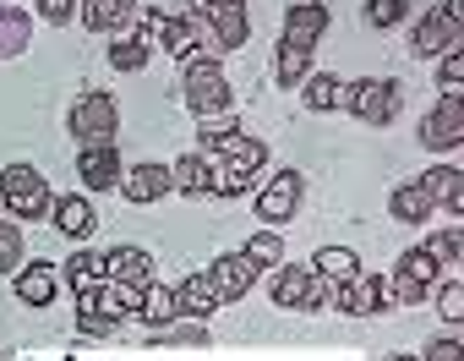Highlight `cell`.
<instances>
[{
  "label": "cell",
  "instance_id": "obj_23",
  "mask_svg": "<svg viewBox=\"0 0 464 361\" xmlns=\"http://www.w3.org/2000/svg\"><path fill=\"white\" fill-rule=\"evenodd\" d=\"M28 50H34V12L6 0V6H0V61H17Z\"/></svg>",
  "mask_w": 464,
  "mask_h": 361
},
{
  "label": "cell",
  "instance_id": "obj_15",
  "mask_svg": "<svg viewBox=\"0 0 464 361\" xmlns=\"http://www.w3.org/2000/svg\"><path fill=\"white\" fill-rule=\"evenodd\" d=\"M137 0H77V23L88 28V34H104V39H115V34H126L131 23H137Z\"/></svg>",
  "mask_w": 464,
  "mask_h": 361
},
{
  "label": "cell",
  "instance_id": "obj_42",
  "mask_svg": "<svg viewBox=\"0 0 464 361\" xmlns=\"http://www.w3.org/2000/svg\"><path fill=\"white\" fill-rule=\"evenodd\" d=\"M420 361H464V345H459L453 334H442V339H431V345H426V356H420Z\"/></svg>",
  "mask_w": 464,
  "mask_h": 361
},
{
  "label": "cell",
  "instance_id": "obj_40",
  "mask_svg": "<svg viewBox=\"0 0 464 361\" xmlns=\"http://www.w3.org/2000/svg\"><path fill=\"white\" fill-rule=\"evenodd\" d=\"M437 88H464V44L437 55Z\"/></svg>",
  "mask_w": 464,
  "mask_h": 361
},
{
  "label": "cell",
  "instance_id": "obj_46",
  "mask_svg": "<svg viewBox=\"0 0 464 361\" xmlns=\"http://www.w3.org/2000/svg\"><path fill=\"white\" fill-rule=\"evenodd\" d=\"M0 6H6V0H0Z\"/></svg>",
  "mask_w": 464,
  "mask_h": 361
},
{
  "label": "cell",
  "instance_id": "obj_25",
  "mask_svg": "<svg viewBox=\"0 0 464 361\" xmlns=\"http://www.w3.org/2000/svg\"><path fill=\"white\" fill-rule=\"evenodd\" d=\"M312 77V44H295V39H279V50H274V83L279 88H301Z\"/></svg>",
  "mask_w": 464,
  "mask_h": 361
},
{
  "label": "cell",
  "instance_id": "obj_18",
  "mask_svg": "<svg viewBox=\"0 0 464 361\" xmlns=\"http://www.w3.org/2000/svg\"><path fill=\"white\" fill-rule=\"evenodd\" d=\"M420 192L431 198V209L464 220V170H459V164H431V170L420 175Z\"/></svg>",
  "mask_w": 464,
  "mask_h": 361
},
{
  "label": "cell",
  "instance_id": "obj_17",
  "mask_svg": "<svg viewBox=\"0 0 464 361\" xmlns=\"http://www.w3.org/2000/svg\"><path fill=\"white\" fill-rule=\"evenodd\" d=\"M312 268L306 263H279V268H268V296H274V307L279 312H306V296H312Z\"/></svg>",
  "mask_w": 464,
  "mask_h": 361
},
{
  "label": "cell",
  "instance_id": "obj_24",
  "mask_svg": "<svg viewBox=\"0 0 464 361\" xmlns=\"http://www.w3.org/2000/svg\"><path fill=\"white\" fill-rule=\"evenodd\" d=\"M295 93H301V104H306L312 115H334V110H344V77H339V72H312Z\"/></svg>",
  "mask_w": 464,
  "mask_h": 361
},
{
  "label": "cell",
  "instance_id": "obj_26",
  "mask_svg": "<svg viewBox=\"0 0 464 361\" xmlns=\"http://www.w3.org/2000/svg\"><path fill=\"white\" fill-rule=\"evenodd\" d=\"M388 214H393L399 225H426L437 209H431V198L420 192V180H399V187L388 192Z\"/></svg>",
  "mask_w": 464,
  "mask_h": 361
},
{
  "label": "cell",
  "instance_id": "obj_29",
  "mask_svg": "<svg viewBox=\"0 0 464 361\" xmlns=\"http://www.w3.org/2000/svg\"><path fill=\"white\" fill-rule=\"evenodd\" d=\"M137 317L148 323V334L153 328H164V323H175L180 317V307H175V285H142V307H137Z\"/></svg>",
  "mask_w": 464,
  "mask_h": 361
},
{
  "label": "cell",
  "instance_id": "obj_10",
  "mask_svg": "<svg viewBox=\"0 0 464 361\" xmlns=\"http://www.w3.org/2000/svg\"><path fill=\"white\" fill-rule=\"evenodd\" d=\"M197 17H202V28H208V39H213L218 55L241 50V44L252 39V12H246V0H218V6H208V12H197Z\"/></svg>",
  "mask_w": 464,
  "mask_h": 361
},
{
  "label": "cell",
  "instance_id": "obj_27",
  "mask_svg": "<svg viewBox=\"0 0 464 361\" xmlns=\"http://www.w3.org/2000/svg\"><path fill=\"white\" fill-rule=\"evenodd\" d=\"M218 164H236V170H246V175H257V170L268 164V142H263V137H252V132L241 126L236 137H229V142L218 148Z\"/></svg>",
  "mask_w": 464,
  "mask_h": 361
},
{
  "label": "cell",
  "instance_id": "obj_43",
  "mask_svg": "<svg viewBox=\"0 0 464 361\" xmlns=\"http://www.w3.org/2000/svg\"><path fill=\"white\" fill-rule=\"evenodd\" d=\"M334 290H339V285L317 274V279H312V296H306V312H328V307H334Z\"/></svg>",
  "mask_w": 464,
  "mask_h": 361
},
{
  "label": "cell",
  "instance_id": "obj_22",
  "mask_svg": "<svg viewBox=\"0 0 464 361\" xmlns=\"http://www.w3.org/2000/svg\"><path fill=\"white\" fill-rule=\"evenodd\" d=\"M175 307H180V317H197V323H208L224 301H218V290H213V279H208V268H197V274H186L180 285H175Z\"/></svg>",
  "mask_w": 464,
  "mask_h": 361
},
{
  "label": "cell",
  "instance_id": "obj_31",
  "mask_svg": "<svg viewBox=\"0 0 464 361\" xmlns=\"http://www.w3.org/2000/svg\"><path fill=\"white\" fill-rule=\"evenodd\" d=\"M236 132H241V121L229 115V110H224V115H202V121H197V142H202L197 153H202V159H218V148L236 137Z\"/></svg>",
  "mask_w": 464,
  "mask_h": 361
},
{
  "label": "cell",
  "instance_id": "obj_38",
  "mask_svg": "<svg viewBox=\"0 0 464 361\" xmlns=\"http://www.w3.org/2000/svg\"><path fill=\"white\" fill-rule=\"evenodd\" d=\"M153 339H159V345H208V323H197V317H175V323L153 328Z\"/></svg>",
  "mask_w": 464,
  "mask_h": 361
},
{
  "label": "cell",
  "instance_id": "obj_34",
  "mask_svg": "<svg viewBox=\"0 0 464 361\" xmlns=\"http://www.w3.org/2000/svg\"><path fill=\"white\" fill-rule=\"evenodd\" d=\"M28 263V236L17 220H0V274H17Z\"/></svg>",
  "mask_w": 464,
  "mask_h": 361
},
{
  "label": "cell",
  "instance_id": "obj_9",
  "mask_svg": "<svg viewBox=\"0 0 464 361\" xmlns=\"http://www.w3.org/2000/svg\"><path fill=\"white\" fill-rule=\"evenodd\" d=\"M388 307H393L388 301V274H372V268H361L355 279H344L334 290V312H344V317H377Z\"/></svg>",
  "mask_w": 464,
  "mask_h": 361
},
{
  "label": "cell",
  "instance_id": "obj_28",
  "mask_svg": "<svg viewBox=\"0 0 464 361\" xmlns=\"http://www.w3.org/2000/svg\"><path fill=\"white\" fill-rule=\"evenodd\" d=\"M61 285H72V296H82V290L104 285V258H99V252H88V247H77V252L61 263Z\"/></svg>",
  "mask_w": 464,
  "mask_h": 361
},
{
  "label": "cell",
  "instance_id": "obj_7",
  "mask_svg": "<svg viewBox=\"0 0 464 361\" xmlns=\"http://www.w3.org/2000/svg\"><path fill=\"white\" fill-rule=\"evenodd\" d=\"M301 198H306V175H301V170H274L263 187H257L252 209H257V220H263L268 230H279V225H290V220L301 214Z\"/></svg>",
  "mask_w": 464,
  "mask_h": 361
},
{
  "label": "cell",
  "instance_id": "obj_1",
  "mask_svg": "<svg viewBox=\"0 0 464 361\" xmlns=\"http://www.w3.org/2000/svg\"><path fill=\"white\" fill-rule=\"evenodd\" d=\"M66 132L77 137V148H115L121 142V104L104 88H82L66 110Z\"/></svg>",
  "mask_w": 464,
  "mask_h": 361
},
{
  "label": "cell",
  "instance_id": "obj_2",
  "mask_svg": "<svg viewBox=\"0 0 464 361\" xmlns=\"http://www.w3.org/2000/svg\"><path fill=\"white\" fill-rule=\"evenodd\" d=\"M0 203H6V220L39 225V220H50L55 192H50V180L34 164H6V170H0Z\"/></svg>",
  "mask_w": 464,
  "mask_h": 361
},
{
  "label": "cell",
  "instance_id": "obj_39",
  "mask_svg": "<svg viewBox=\"0 0 464 361\" xmlns=\"http://www.w3.org/2000/svg\"><path fill=\"white\" fill-rule=\"evenodd\" d=\"M431 301H437V317L442 323H464V285L459 279H437Z\"/></svg>",
  "mask_w": 464,
  "mask_h": 361
},
{
  "label": "cell",
  "instance_id": "obj_12",
  "mask_svg": "<svg viewBox=\"0 0 464 361\" xmlns=\"http://www.w3.org/2000/svg\"><path fill=\"white\" fill-rule=\"evenodd\" d=\"M208 279H213L218 301H241V296H252V285L263 279V268H257L246 252H224V258L208 263Z\"/></svg>",
  "mask_w": 464,
  "mask_h": 361
},
{
  "label": "cell",
  "instance_id": "obj_21",
  "mask_svg": "<svg viewBox=\"0 0 464 361\" xmlns=\"http://www.w3.org/2000/svg\"><path fill=\"white\" fill-rule=\"evenodd\" d=\"M99 258H104V279H115V285H153L159 279L153 252H142V247H110Z\"/></svg>",
  "mask_w": 464,
  "mask_h": 361
},
{
  "label": "cell",
  "instance_id": "obj_3",
  "mask_svg": "<svg viewBox=\"0 0 464 361\" xmlns=\"http://www.w3.org/2000/svg\"><path fill=\"white\" fill-rule=\"evenodd\" d=\"M415 137H420V148H431V153L464 148V88H437V104L420 115Z\"/></svg>",
  "mask_w": 464,
  "mask_h": 361
},
{
  "label": "cell",
  "instance_id": "obj_20",
  "mask_svg": "<svg viewBox=\"0 0 464 361\" xmlns=\"http://www.w3.org/2000/svg\"><path fill=\"white\" fill-rule=\"evenodd\" d=\"M328 6H323V0H290V6H285V34L279 39H295V44H317L323 34H328Z\"/></svg>",
  "mask_w": 464,
  "mask_h": 361
},
{
  "label": "cell",
  "instance_id": "obj_13",
  "mask_svg": "<svg viewBox=\"0 0 464 361\" xmlns=\"http://www.w3.org/2000/svg\"><path fill=\"white\" fill-rule=\"evenodd\" d=\"M121 175H126L121 142H115V148H77V180H82L88 198H93V192H115Z\"/></svg>",
  "mask_w": 464,
  "mask_h": 361
},
{
  "label": "cell",
  "instance_id": "obj_5",
  "mask_svg": "<svg viewBox=\"0 0 464 361\" xmlns=\"http://www.w3.org/2000/svg\"><path fill=\"white\" fill-rule=\"evenodd\" d=\"M399 104H404L399 77H355V83H344V110L355 121H366V126H388L399 115Z\"/></svg>",
  "mask_w": 464,
  "mask_h": 361
},
{
  "label": "cell",
  "instance_id": "obj_14",
  "mask_svg": "<svg viewBox=\"0 0 464 361\" xmlns=\"http://www.w3.org/2000/svg\"><path fill=\"white\" fill-rule=\"evenodd\" d=\"M50 225H55L72 247H82V241L99 230V209H93V198H88V192H66V198H55V203H50Z\"/></svg>",
  "mask_w": 464,
  "mask_h": 361
},
{
  "label": "cell",
  "instance_id": "obj_11",
  "mask_svg": "<svg viewBox=\"0 0 464 361\" xmlns=\"http://www.w3.org/2000/svg\"><path fill=\"white\" fill-rule=\"evenodd\" d=\"M131 209H153L159 198H169V164H153V159H142V164H126V175H121V187H115Z\"/></svg>",
  "mask_w": 464,
  "mask_h": 361
},
{
  "label": "cell",
  "instance_id": "obj_30",
  "mask_svg": "<svg viewBox=\"0 0 464 361\" xmlns=\"http://www.w3.org/2000/svg\"><path fill=\"white\" fill-rule=\"evenodd\" d=\"M306 268H312V274H323V279H334V285H344V279H355V274H361V258H355L350 247H317Z\"/></svg>",
  "mask_w": 464,
  "mask_h": 361
},
{
  "label": "cell",
  "instance_id": "obj_4",
  "mask_svg": "<svg viewBox=\"0 0 464 361\" xmlns=\"http://www.w3.org/2000/svg\"><path fill=\"white\" fill-rule=\"evenodd\" d=\"M180 99L202 121V115H224L236 93H229V77L218 61H191V66H180Z\"/></svg>",
  "mask_w": 464,
  "mask_h": 361
},
{
  "label": "cell",
  "instance_id": "obj_6",
  "mask_svg": "<svg viewBox=\"0 0 464 361\" xmlns=\"http://www.w3.org/2000/svg\"><path fill=\"white\" fill-rule=\"evenodd\" d=\"M437 279H442V263H437L426 247H410V252L393 263V274H388V301H393V307H420V301L437 290Z\"/></svg>",
  "mask_w": 464,
  "mask_h": 361
},
{
  "label": "cell",
  "instance_id": "obj_44",
  "mask_svg": "<svg viewBox=\"0 0 464 361\" xmlns=\"http://www.w3.org/2000/svg\"><path fill=\"white\" fill-rule=\"evenodd\" d=\"M186 6H191V12H208V6H218V0H186Z\"/></svg>",
  "mask_w": 464,
  "mask_h": 361
},
{
  "label": "cell",
  "instance_id": "obj_36",
  "mask_svg": "<svg viewBox=\"0 0 464 361\" xmlns=\"http://www.w3.org/2000/svg\"><path fill=\"white\" fill-rule=\"evenodd\" d=\"M366 28H377V34H388V28H399V23H410V0H366Z\"/></svg>",
  "mask_w": 464,
  "mask_h": 361
},
{
  "label": "cell",
  "instance_id": "obj_33",
  "mask_svg": "<svg viewBox=\"0 0 464 361\" xmlns=\"http://www.w3.org/2000/svg\"><path fill=\"white\" fill-rule=\"evenodd\" d=\"M241 252H246L257 268H279V263H285V236L263 225V230H252V236H246V247H241Z\"/></svg>",
  "mask_w": 464,
  "mask_h": 361
},
{
  "label": "cell",
  "instance_id": "obj_8",
  "mask_svg": "<svg viewBox=\"0 0 464 361\" xmlns=\"http://www.w3.org/2000/svg\"><path fill=\"white\" fill-rule=\"evenodd\" d=\"M453 44H464V17L431 6V12H420V17L410 23V55H415V61H437V55L453 50Z\"/></svg>",
  "mask_w": 464,
  "mask_h": 361
},
{
  "label": "cell",
  "instance_id": "obj_32",
  "mask_svg": "<svg viewBox=\"0 0 464 361\" xmlns=\"http://www.w3.org/2000/svg\"><path fill=\"white\" fill-rule=\"evenodd\" d=\"M104 61H110L115 72H126V77H131V72H142V66H148L153 55H148V50H142V39H137V34L126 28V34H115V39H110V50H104Z\"/></svg>",
  "mask_w": 464,
  "mask_h": 361
},
{
  "label": "cell",
  "instance_id": "obj_35",
  "mask_svg": "<svg viewBox=\"0 0 464 361\" xmlns=\"http://www.w3.org/2000/svg\"><path fill=\"white\" fill-rule=\"evenodd\" d=\"M420 247H426L442 268H459V263H464V225H442V230H437L431 241H420Z\"/></svg>",
  "mask_w": 464,
  "mask_h": 361
},
{
  "label": "cell",
  "instance_id": "obj_16",
  "mask_svg": "<svg viewBox=\"0 0 464 361\" xmlns=\"http://www.w3.org/2000/svg\"><path fill=\"white\" fill-rule=\"evenodd\" d=\"M12 290H17L23 307H50V301L61 296V263H44V258L23 263V268L12 274Z\"/></svg>",
  "mask_w": 464,
  "mask_h": 361
},
{
  "label": "cell",
  "instance_id": "obj_19",
  "mask_svg": "<svg viewBox=\"0 0 464 361\" xmlns=\"http://www.w3.org/2000/svg\"><path fill=\"white\" fill-rule=\"evenodd\" d=\"M169 192H180V198H191V203L213 198V159H202V153H180V159L169 164Z\"/></svg>",
  "mask_w": 464,
  "mask_h": 361
},
{
  "label": "cell",
  "instance_id": "obj_41",
  "mask_svg": "<svg viewBox=\"0 0 464 361\" xmlns=\"http://www.w3.org/2000/svg\"><path fill=\"white\" fill-rule=\"evenodd\" d=\"M34 12L50 28H66V23H77V0H34Z\"/></svg>",
  "mask_w": 464,
  "mask_h": 361
},
{
  "label": "cell",
  "instance_id": "obj_37",
  "mask_svg": "<svg viewBox=\"0 0 464 361\" xmlns=\"http://www.w3.org/2000/svg\"><path fill=\"white\" fill-rule=\"evenodd\" d=\"M252 180H257V175H246V170H236V164H218V159H213V198H246Z\"/></svg>",
  "mask_w": 464,
  "mask_h": 361
},
{
  "label": "cell",
  "instance_id": "obj_45",
  "mask_svg": "<svg viewBox=\"0 0 464 361\" xmlns=\"http://www.w3.org/2000/svg\"><path fill=\"white\" fill-rule=\"evenodd\" d=\"M388 361H420V356H388Z\"/></svg>",
  "mask_w": 464,
  "mask_h": 361
}]
</instances>
